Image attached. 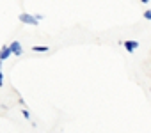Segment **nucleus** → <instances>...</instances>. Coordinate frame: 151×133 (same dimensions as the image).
Instances as JSON below:
<instances>
[{
  "label": "nucleus",
  "mask_w": 151,
  "mask_h": 133,
  "mask_svg": "<svg viewBox=\"0 0 151 133\" xmlns=\"http://www.w3.org/2000/svg\"><path fill=\"white\" fill-rule=\"evenodd\" d=\"M4 85V73H2V69H0V87Z\"/></svg>",
  "instance_id": "nucleus-9"
},
{
  "label": "nucleus",
  "mask_w": 151,
  "mask_h": 133,
  "mask_svg": "<svg viewBox=\"0 0 151 133\" xmlns=\"http://www.w3.org/2000/svg\"><path fill=\"white\" fill-rule=\"evenodd\" d=\"M9 48H11L13 55H16V57H20V55L23 53V48H22V43H20V41H11Z\"/></svg>",
  "instance_id": "nucleus-3"
},
{
  "label": "nucleus",
  "mask_w": 151,
  "mask_h": 133,
  "mask_svg": "<svg viewBox=\"0 0 151 133\" xmlns=\"http://www.w3.org/2000/svg\"><path fill=\"white\" fill-rule=\"evenodd\" d=\"M22 114H23V117H25V119H30V112H29L27 108H22Z\"/></svg>",
  "instance_id": "nucleus-6"
},
{
  "label": "nucleus",
  "mask_w": 151,
  "mask_h": 133,
  "mask_svg": "<svg viewBox=\"0 0 151 133\" xmlns=\"http://www.w3.org/2000/svg\"><path fill=\"white\" fill-rule=\"evenodd\" d=\"M123 46H124V50H126L128 53H133V51L139 48V41H133V39H126V41L123 43Z\"/></svg>",
  "instance_id": "nucleus-2"
},
{
  "label": "nucleus",
  "mask_w": 151,
  "mask_h": 133,
  "mask_svg": "<svg viewBox=\"0 0 151 133\" xmlns=\"http://www.w3.org/2000/svg\"><path fill=\"white\" fill-rule=\"evenodd\" d=\"M18 20L22 21V23H25V25H39V20L34 16V14H29V13H22L20 16H18Z\"/></svg>",
  "instance_id": "nucleus-1"
},
{
  "label": "nucleus",
  "mask_w": 151,
  "mask_h": 133,
  "mask_svg": "<svg viewBox=\"0 0 151 133\" xmlns=\"http://www.w3.org/2000/svg\"><path fill=\"white\" fill-rule=\"evenodd\" d=\"M144 18H146V20H151V9H146V11H144Z\"/></svg>",
  "instance_id": "nucleus-7"
},
{
  "label": "nucleus",
  "mask_w": 151,
  "mask_h": 133,
  "mask_svg": "<svg viewBox=\"0 0 151 133\" xmlns=\"http://www.w3.org/2000/svg\"><path fill=\"white\" fill-rule=\"evenodd\" d=\"M0 108H6V105H0Z\"/></svg>",
  "instance_id": "nucleus-11"
},
{
  "label": "nucleus",
  "mask_w": 151,
  "mask_h": 133,
  "mask_svg": "<svg viewBox=\"0 0 151 133\" xmlns=\"http://www.w3.org/2000/svg\"><path fill=\"white\" fill-rule=\"evenodd\" d=\"M151 0H140V4H149Z\"/></svg>",
  "instance_id": "nucleus-10"
},
{
  "label": "nucleus",
  "mask_w": 151,
  "mask_h": 133,
  "mask_svg": "<svg viewBox=\"0 0 151 133\" xmlns=\"http://www.w3.org/2000/svg\"><path fill=\"white\" fill-rule=\"evenodd\" d=\"M11 55H13V51H11L9 44H4L2 48H0V62H4V60H7V59H9Z\"/></svg>",
  "instance_id": "nucleus-4"
},
{
  "label": "nucleus",
  "mask_w": 151,
  "mask_h": 133,
  "mask_svg": "<svg viewBox=\"0 0 151 133\" xmlns=\"http://www.w3.org/2000/svg\"><path fill=\"white\" fill-rule=\"evenodd\" d=\"M18 103H20V105H22V107H23V108H25V99H23V98H22V96H18Z\"/></svg>",
  "instance_id": "nucleus-8"
},
{
  "label": "nucleus",
  "mask_w": 151,
  "mask_h": 133,
  "mask_svg": "<svg viewBox=\"0 0 151 133\" xmlns=\"http://www.w3.org/2000/svg\"><path fill=\"white\" fill-rule=\"evenodd\" d=\"M32 51L34 53H46V51H50V46H39V44H36V46H32Z\"/></svg>",
  "instance_id": "nucleus-5"
}]
</instances>
